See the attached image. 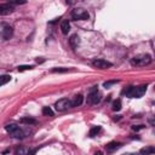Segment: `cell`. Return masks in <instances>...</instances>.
Wrapping results in <instances>:
<instances>
[{"mask_svg": "<svg viewBox=\"0 0 155 155\" xmlns=\"http://www.w3.org/2000/svg\"><path fill=\"white\" fill-rule=\"evenodd\" d=\"M145 91H147V85H141L136 87L128 86L122 91V95H126V97H130V98H140L145 93Z\"/></svg>", "mask_w": 155, "mask_h": 155, "instance_id": "obj_1", "label": "cell"}, {"mask_svg": "<svg viewBox=\"0 0 155 155\" xmlns=\"http://www.w3.org/2000/svg\"><path fill=\"white\" fill-rule=\"evenodd\" d=\"M151 63V56L150 55H140L136 56L131 60V64L132 66H137V67H144L148 66Z\"/></svg>", "mask_w": 155, "mask_h": 155, "instance_id": "obj_2", "label": "cell"}, {"mask_svg": "<svg viewBox=\"0 0 155 155\" xmlns=\"http://www.w3.org/2000/svg\"><path fill=\"white\" fill-rule=\"evenodd\" d=\"M5 130H6V132L7 133H10L12 137H15V138H24L26 137V133L23 132V130H21L20 128V126H17L16 124H9V125H6L5 126Z\"/></svg>", "mask_w": 155, "mask_h": 155, "instance_id": "obj_3", "label": "cell"}, {"mask_svg": "<svg viewBox=\"0 0 155 155\" xmlns=\"http://www.w3.org/2000/svg\"><path fill=\"white\" fill-rule=\"evenodd\" d=\"M72 18L75 21H85L90 18V13L87 12V10L81 9V7H76L72 11Z\"/></svg>", "mask_w": 155, "mask_h": 155, "instance_id": "obj_4", "label": "cell"}, {"mask_svg": "<svg viewBox=\"0 0 155 155\" xmlns=\"http://www.w3.org/2000/svg\"><path fill=\"white\" fill-rule=\"evenodd\" d=\"M13 34V29L10 24L7 23H1L0 24V38L4 40H9Z\"/></svg>", "mask_w": 155, "mask_h": 155, "instance_id": "obj_5", "label": "cell"}, {"mask_svg": "<svg viewBox=\"0 0 155 155\" xmlns=\"http://www.w3.org/2000/svg\"><path fill=\"white\" fill-rule=\"evenodd\" d=\"M101 97H102L101 93L97 91V86H95V88H92V91L90 92V95L87 97V101L91 104H97V103L101 102Z\"/></svg>", "mask_w": 155, "mask_h": 155, "instance_id": "obj_6", "label": "cell"}, {"mask_svg": "<svg viewBox=\"0 0 155 155\" xmlns=\"http://www.w3.org/2000/svg\"><path fill=\"white\" fill-rule=\"evenodd\" d=\"M55 107H56V110L57 112H64V110H67L68 108H72V104H70V101L69 100L62 98V100L56 102Z\"/></svg>", "mask_w": 155, "mask_h": 155, "instance_id": "obj_7", "label": "cell"}, {"mask_svg": "<svg viewBox=\"0 0 155 155\" xmlns=\"http://www.w3.org/2000/svg\"><path fill=\"white\" fill-rule=\"evenodd\" d=\"M92 66L95 68H98V69H107V68H110L113 64L105 60H95L92 62Z\"/></svg>", "mask_w": 155, "mask_h": 155, "instance_id": "obj_8", "label": "cell"}, {"mask_svg": "<svg viewBox=\"0 0 155 155\" xmlns=\"http://www.w3.org/2000/svg\"><path fill=\"white\" fill-rule=\"evenodd\" d=\"M13 11H15V7L12 5H10L9 3L7 4H0V16L11 15Z\"/></svg>", "mask_w": 155, "mask_h": 155, "instance_id": "obj_9", "label": "cell"}, {"mask_svg": "<svg viewBox=\"0 0 155 155\" xmlns=\"http://www.w3.org/2000/svg\"><path fill=\"white\" fill-rule=\"evenodd\" d=\"M61 30H62V33L64 35H67L69 33V30H70V23L68 20H63L62 23H61Z\"/></svg>", "mask_w": 155, "mask_h": 155, "instance_id": "obj_10", "label": "cell"}, {"mask_svg": "<svg viewBox=\"0 0 155 155\" xmlns=\"http://www.w3.org/2000/svg\"><path fill=\"white\" fill-rule=\"evenodd\" d=\"M121 145H122V144L119 143V142H110V143H108L107 145H105V149H107V151L112 153V151H114V150L119 149Z\"/></svg>", "mask_w": 155, "mask_h": 155, "instance_id": "obj_11", "label": "cell"}, {"mask_svg": "<svg viewBox=\"0 0 155 155\" xmlns=\"http://www.w3.org/2000/svg\"><path fill=\"white\" fill-rule=\"evenodd\" d=\"M83 101H84V97L81 95H78L70 101V104H72V107H80L83 104Z\"/></svg>", "mask_w": 155, "mask_h": 155, "instance_id": "obj_12", "label": "cell"}, {"mask_svg": "<svg viewBox=\"0 0 155 155\" xmlns=\"http://www.w3.org/2000/svg\"><path fill=\"white\" fill-rule=\"evenodd\" d=\"M69 44H70V46H72L73 48L78 47V45L80 44V36H79L78 34H73V35L70 36V39H69Z\"/></svg>", "mask_w": 155, "mask_h": 155, "instance_id": "obj_13", "label": "cell"}, {"mask_svg": "<svg viewBox=\"0 0 155 155\" xmlns=\"http://www.w3.org/2000/svg\"><path fill=\"white\" fill-rule=\"evenodd\" d=\"M155 153V148L151 145H148V147H144V148H142L140 150V154L141 155H151Z\"/></svg>", "mask_w": 155, "mask_h": 155, "instance_id": "obj_14", "label": "cell"}, {"mask_svg": "<svg viewBox=\"0 0 155 155\" xmlns=\"http://www.w3.org/2000/svg\"><path fill=\"white\" fill-rule=\"evenodd\" d=\"M20 122H22V124H26V125H35L36 124V120L35 119H33V118H29V116H24V118H22L21 120H20Z\"/></svg>", "mask_w": 155, "mask_h": 155, "instance_id": "obj_15", "label": "cell"}, {"mask_svg": "<svg viewBox=\"0 0 155 155\" xmlns=\"http://www.w3.org/2000/svg\"><path fill=\"white\" fill-rule=\"evenodd\" d=\"M29 154H30V150L27 147H20L16 150V155H29Z\"/></svg>", "mask_w": 155, "mask_h": 155, "instance_id": "obj_16", "label": "cell"}, {"mask_svg": "<svg viewBox=\"0 0 155 155\" xmlns=\"http://www.w3.org/2000/svg\"><path fill=\"white\" fill-rule=\"evenodd\" d=\"M101 131H102V127H101V126H93L91 130H90L88 136H90V137H95V136L98 135Z\"/></svg>", "mask_w": 155, "mask_h": 155, "instance_id": "obj_17", "label": "cell"}, {"mask_svg": "<svg viewBox=\"0 0 155 155\" xmlns=\"http://www.w3.org/2000/svg\"><path fill=\"white\" fill-rule=\"evenodd\" d=\"M9 81H11V76L10 75H0V86L6 85Z\"/></svg>", "mask_w": 155, "mask_h": 155, "instance_id": "obj_18", "label": "cell"}, {"mask_svg": "<svg viewBox=\"0 0 155 155\" xmlns=\"http://www.w3.org/2000/svg\"><path fill=\"white\" fill-rule=\"evenodd\" d=\"M121 109V101L120 100H116L113 102V110L114 112H119Z\"/></svg>", "mask_w": 155, "mask_h": 155, "instance_id": "obj_19", "label": "cell"}, {"mask_svg": "<svg viewBox=\"0 0 155 155\" xmlns=\"http://www.w3.org/2000/svg\"><path fill=\"white\" fill-rule=\"evenodd\" d=\"M43 114L45 116H53V112L50 107H44L43 108Z\"/></svg>", "mask_w": 155, "mask_h": 155, "instance_id": "obj_20", "label": "cell"}, {"mask_svg": "<svg viewBox=\"0 0 155 155\" xmlns=\"http://www.w3.org/2000/svg\"><path fill=\"white\" fill-rule=\"evenodd\" d=\"M116 83H119L118 80H110V81H105V83L103 84V86L105 87V88H109L112 85H114V84H116Z\"/></svg>", "mask_w": 155, "mask_h": 155, "instance_id": "obj_21", "label": "cell"}, {"mask_svg": "<svg viewBox=\"0 0 155 155\" xmlns=\"http://www.w3.org/2000/svg\"><path fill=\"white\" fill-rule=\"evenodd\" d=\"M69 69L68 68H53L51 72L52 73H66V72H68Z\"/></svg>", "mask_w": 155, "mask_h": 155, "instance_id": "obj_22", "label": "cell"}, {"mask_svg": "<svg viewBox=\"0 0 155 155\" xmlns=\"http://www.w3.org/2000/svg\"><path fill=\"white\" fill-rule=\"evenodd\" d=\"M30 69H33V66H20V67H18V70H20V72L30 70Z\"/></svg>", "mask_w": 155, "mask_h": 155, "instance_id": "obj_23", "label": "cell"}, {"mask_svg": "<svg viewBox=\"0 0 155 155\" xmlns=\"http://www.w3.org/2000/svg\"><path fill=\"white\" fill-rule=\"evenodd\" d=\"M145 126L144 125H135V126H132V130H133V131H140V130H143Z\"/></svg>", "mask_w": 155, "mask_h": 155, "instance_id": "obj_24", "label": "cell"}, {"mask_svg": "<svg viewBox=\"0 0 155 155\" xmlns=\"http://www.w3.org/2000/svg\"><path fill=\"white\" fill-rule=\"evenodd\" d=\"M93 155H103V153H102V151H96Z\"/></svg>", "mask_w": 155, "mask_h": 155, "instance_id": "obj_25", "label": "cell"}, {"mask_svg": "<svg viewBox=\"0 0 155 155\" xmlns=\"http://www.w3.org/2000/svg\"><path fill=\"white\" fill-rule=\"evenodd\" d=\"M122 155H138V154H135V153H126V154H122Z\"/></svg>", "mask_w": 155, "mask_h": 155, "instance_id": "obj_26", "label": "cell"}]
</instances>
